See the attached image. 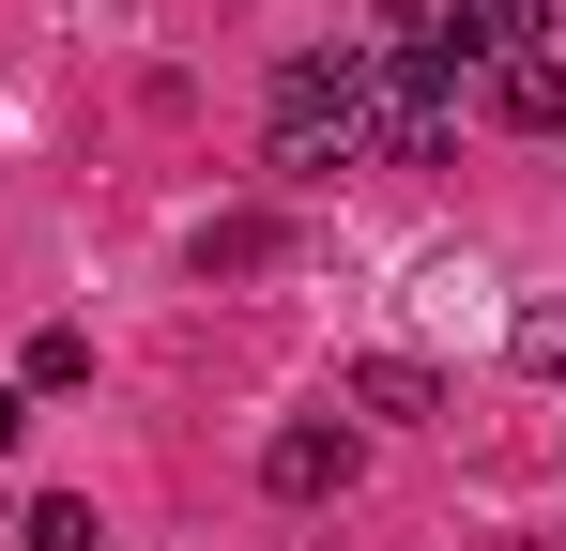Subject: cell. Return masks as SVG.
Masks as SVG:
<instances>
[{
    "label": "cell",
    "instance_id": "obj_1",
    "mask_svg": "<svg viewBox=\"0 0 566 551\" xmlns=\"http://www.w3.org/2000/svg\"><path fill=\"white\" fill-rule=\"evenodd\" d=\"M276 169H291V184L368 169V46H337V62H291V77H276Z\"/></svg>",
    "mask_w": 566,
    "mask_h": 551
},
{
    "label": "cell",
    "instance_id": "obj_2",
    "mask_svg": "<svg viewBox=\"0 0 566 551\" xmlns=\"http://www.w3.org/2000/svg\"><path fill=\"white\" fill-rule=\"evenodd\" d=\"M353 475H368V445H353V414H291L276 445H261V490H276V506H337Z\"/></svg>",
    "mask_w": 566,
    "mask_h": 551
},
{
    "label": "cell",
    "instance_id": "obj_3",
    "mask_svg": "<svg viewBox=\"0 0 566 551\" xmlns=\"http://www.w3.org/2000/svg\"><path fill=\"white\" fill-rule=\"evenodd\" d=\"M474 92H490V123L552 138V123H566V46H490V62H474Z\"/></svg>",
    "mask_w": 566,
    "mask_h": 551
},
{
    "label": "cell",
    "instance_id": "obj_4",
    "mask_svg": "<svg viewBox=\"0 0 566 551\" xmlns=\"http://www.w3.org/2000/svg\"><path fill=\"white\" fill-rule=\"evenodd\" d=\"M353 414H382V429H429V414H444V367H429V353H368V367H353Z\"/></svg>",
    "mask_w": 566,
    "mask_h": 551
},
{
    "label": "cell",
    "instance_id": "obj_5",
    "mask_svg": "<svg viewBox=\"0 0 566 551\" xmlns=\"http://www.w3.org/2000/svg\"><path fill=\"white\" fill-rule=\"evenodd\" d=\"M276 246H291L276 215H199V246H185V261H199V291H230V276H276Z\"/></svg>",
    "mask_w": 566,
    "mask_h": 551
},
{
    "label": "cell",
    "instance_id": "obj_6",
    "mask_svg": "<svg viewBox=\"0 0 566 551\" xmlns=\"http://www.w3.org/2000/svg\"><path fill=\"white\" fill-rule=\"evenodd\" d=\"M505 353H521V383H552V398H566V291H536V306L505 322Z\"/></svg>",
    "mask_w": 566,
    "mask_h": 551
},
{
    "label": "cell",
    "instance_id": "obj_7",
    "mask_svg": "<svg viewBox=\"0 0 566 551\" xmlns=\"http://www.w3.org/2000/svg\"><path fill=\"white\" fill-rule=\"evenodd\" d=\"M77 383H93V337H77V322H46L31 367H15V398H77Z\"/></svg>",
    "mask_w": 566,
    "mask_h": 551
},
{
    "label": "cell",
    "instance_id": "obj_8",
    "mask_svg": "<svg viewBox=\"0 0 566 551\" xmlns=\"http://www.w3.org/2000/svg\"><path fill=\"white\" fill-rule=\"evenodd\" d=\"M15 551H93V506H77V490H31V506H15Z\"/></svg>",
    "mask_w": 566,
    "mask_h": 551
},
{
    "label": "cell",
    "instance_id": "obj_9",
    "mask_svg": "<svg viewBox=\"0 0 566 551\" xmlns=\"http://www.w3.org/2000/svg\"><path fill=\"white\" fill-rule=\"evenodd\" d=\"M15 429H31V398H15V383H0V459H15Z\"/></svg>",
    "mask_w": 566,
    "mask_h": 551
}]
</instances>
